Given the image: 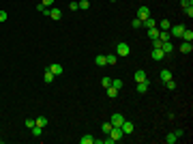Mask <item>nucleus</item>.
Listing matches in <instances>:
<instances>
[{"label": "nucleus", "instance_id": "nucleus-1", "mask_svg": "<svg viewBox=\"0 0 193 144\" xmlns=\"http://www.w3.org/2000/svg\"><path fill=\"white\" fill-rule=\"evenodd\" d=\"M131 54V47H129V43H125V41H120L118 45H116V56H129Z\"/></svg>", "mask_w": 193, "mask_h": 144}, {"label": "nucleus", "instance_id": "nucleus-2", "mask_svg": "<svg viewBox=\"0 0 193 144\" xmlns=\"http://www.w3.org/2000/svg\"><path fill=\"white\" fill-rule=\"evenodd\" d=\"M123 121H125V116L123 114H112V118H110V123H112V127H120V125H123Z\"/></svg>", "mask_w": 193, "mask_h": 144}, {"label": "nucleus", "instance_id": "nucleus-3", "mask_svg": "<svg viewBox=\"0 0 193 144\" xmlns=\"http://www.w3.org/2000/svg\"><path fill=\"white\" fill-rule=\"evenodd\" d=\"M107 136H110V138H112L114 142H118V140H120V138H123L125 133H123V129H120V127H112V131H110Z\"/></svg>", "mask_w": 193, "mask_h": 144}, {"label": "nucleus", "instance_id": "nucleus-4", "mask_svg": "<svg viewBox=\"0 0 193 144\" xmlns=\"http://www.w3.org/2000/svg\"><path fill=\"white\" fill-rule=\"evenodd\" d=\"M133 80H135V84H137V82H146L148 75H146V71H144V69H137L135 75H133Z\"/></svg>", "mask_w": 193, "mask_h": 144}, {"label": "nucleus", "instance_id": "nucleus-5", "mask_svg": "<svg viewBox=\"0 0 193 144\" xmlns=\"http://www.w3.org/2000/svg\"><path fill=\"white\" fill-rule=\"evenodd\" d=\"M137 17H139L142 22L148 19V17H150V9H148V7H139V9H137Z\"/></svg>", "mask_w": 193, "mask_h": 144}, {"label": "nucleus", "instance_id": "nucleus-6", "mask_svg": "<svg viewBox=\"0 0 193 144\" xmlns=\"http://www.w3.org/2000/svg\"><path fill=\"white\" fill-rule=\"evenodd\" d=\"M150 56H152V60H163L165 52L161 50V47H152V52H150Z\"/></svg>", "mask_w": 193, "mask_h": 144}, {"label": "nucleus", "instance_id": "nucleus-7", "mask_svg": "<svg viewBox=\"0 0 193 144\" xmlns=\"http://www.w3.org/2000/svg\"><path fill=\"white\" fill-rule=\"evenodd\" d=\"M170 28H172V32H170L172 37H180L185 30V24H176V26H170Z\"/></svg>", "mask_w": 193, "mask_h": 144}, {"label": "nucleus", "instance_id": "nucleus-8", "mask_svg": "<svg viewBox=\"0 0 193 144\" xmlns=\"http://www.w3.org/2000/svg\"><path fill=\"white\" fill-rule=\"evenodd\" d=\"M47 17H52V19H54V22H58V19H60V17H62V11H60V9H56V7H54V9H50V13H47Z\"/></svg>", "mask_w": 193, "mask_h": 144}, {"label": "nucleus", "instance_id": "nucleus-9", "mask_svg": "<svg viewBox=\"0 0 193 144\" xmlns=\"http://www.w3.org/2000/svg\"><path fill=\"white\" fill-rule=\"evenodd\" d=\"M120 129H123V133L127 136V133H133V123H129V121H123V125H120Z\"/></svg>", "mask_w": 193, "mask_h": 144}, {"label": "nucleus", "instance_id": "nucleus-10", "mask_svg": "<svg viewBox=\"0 0 193 144\" xmlns=\"http://www.w3.org/2000/svg\"><path fill=\"white\" fill-rule=\"evenodd\" d=\"M47 69H50V71H52L54 75H62V71H64V69H62V65H58V62L50 65V67H47Z\"/></svg>", "mask_w": 193, "mask_h": 144}, {"label": "nucleus", "instance_id": "nucleus-11", "mask_svg": "<svg viewBox=\"0 0 193 144\" xmlns=\"http://www.w3.org/2000/svg\"><path fill=\"white\" fill-rule=\"evenodd\" d=\"M180 52H182V54H191V52H193V45H191L189 41H182V45H180Z\"/></svg>", "mask_w": 193, "mask_h": 144}, {"label": "nucleus", "instance_id": "nucleus-12", "mask_svg": "<svg viewBox=\"0 0 193 144\" xmlns=\"http://www.w3.org/2000/svg\"><path fill=\"white\" fill-rule=\"evenodd\" d=\"M148 86H150V82H148V80H146V82H137V92H139V95H144V92L148 90Z\"/></svg>", "mask_w": 193, "mask_h": 144}, {"label": "nucleus", "instance_id": "nucleus-13", "mask_svg": "<svg viewBox=\"0 0 193 144\" xmlns=\"http://www.w3.org/2000/svg\"><path fill=\"white\" fill-rule=\"evenodd\" d=\"M180 37H182L185 41H189V43H191V41H193V30H191V28H185Z\"/></svg>", "mask_w": 193, "mask_h": 144}, {"label": "nucleus", "instance_id": "nucleus-14", "mask_svg": "<svg viewBox=\"0 0 193 144\" xmlns=\"http://www.w3.org/2000/svg\"><path fill=\"white\" fill-rule=\"evenodd\" d=\"M167 80H172V71H170V69H163V71H161V82L165 84Z\"/></svg>", "mask_w": 193, "mask_h": 144}, {"label": "nucleus", "instance_id": "nucleus-15", "mask_svg": "<svg viewBox=\"0 0 193 144\" xmlns=\"http://www.w3.org/2000/svg\"><path fill=\"white\" fill-rule=\"evenodd\" d=\"M105 90H107V97H110V99H116V97H118V88H114V86H107Z\"/></svg>", "mask_w": 193, "mask_h": 144}, {"label": "nucleus", "instance_id": "nucleus-16", "mask_svg": "<svg viewBox=\"0 0 193 144\" xmlns=\"http://www.w3.org/2000/svg\"><path fill=\"white\" fill-rule=\"evenodd\" d=\"M159 32H161V30H159L157 26H155V28H148V37H150L152 41H155V39H159Z\"/></svg>", "mask_w": 193, "mask_h": 144}, {"label": "nucleus", "instance_id": "nucleus-17", "mask_svg": "<svg viewBox=\"0 0 193 144\" xmlns=\"http://www.w3.org/2000/svg\"><path fill=\"white\" fill-rule=\"evenodd\" d=\"M170 19H161V24H159V30H170Z\"/></svg>", "mask_w": 193, "mask_h": 144}, {"label": "nucleus", "instance_id": "nucleus-18", "mask_svg": "<svg viewBox=\"0 0 193 144\" xmlns=\"http://www.w3.org/2000/svg\"><path fill=\"white\" fill-rule=\"evenodd\" d=\"M94 65H99V67H105V65H107L105 56H103V54H101V56H97V58H94Z\"/></svg>", "mask_w": 193, "mask_h": 144}, {"label": "nucleus", "instance_id": "nucleus-19", "mask_svg": "<svg viewBox=\"0 0 193 144\" xmlns=\"http://www.w3.org/2000/svg\"><path fill=\"white\" fill-rule=\"evenodd\" d=\"M54 78H56V75L52 73V71H50V69H47V71H45V75H43V80H45L47 84H50V82H54Z\"/></svg>", "mask_w": 193, "mask_h": 144}, {"label": "nucleus", "instance_id": "nucleus-20", "mask_svg": "<svg viewBox=\"0 0 193 144\" xmlns=\"http://www.w3.org/2000/svg\"><path fill=\"white\" fill-rule=\"evenodd\" d=\"M142 26H146V28H155V17L144 19V22H142Z\"/></svg>", "mask_w": 193, "mask_h": 144}, {"label": "nucleus", "instance_id": "nucleus-21", "mask_svg": "<svg viewBox=\"0 0 193 144\" xmlns=\"http://www.w3.org/2000/svg\"><path fill=\"white\" fill-rule=\"evenodd\" d=\"M34 125H39V127H45V125H47V118H45V116H39V118H34Z\"/></svg>", "mask_w": 193, "mask_h": 144}, {"label": "nucleus", "instance_id": "nucleus-22", "mask_svg": "<svg viewBox=\"0 0 193 144\" xmlns=\"http://www.w3.org/2000/svg\"><path fill=\"white\" fill-rule=\"evenodd\" d=\"M105 60H107V65H116L118 56H116V54H107V56H105Z\"/></svg>", "mask_w": 193, "mask_h": 144}, {"label": "nucleus", "instance_id": "nucleus-23", "mask_svg": "<svg viewBox=\"0 0 193 144\" xmlns=\"http://www.w3.org/2000/svg\"><path fill=\"white\" fill-rule=\"evenodd\" d=\"M30 131H32V136H34V138H39V136L43 133V127H39V125H34V127H32Z\"/></svg>", "mask_w": 193, "mask_h": 144}, {"label": "nucleus", "instance_id": "nucleus-24", "mask_svg": "<svg viewBox=\"0 0 193 144\" xmlns=\"http://www.w3.org/2000/svg\"><path fill=\"white\" fill-rule=\"evenodd\" d=\"M80 142H82V144H92V142H94V138H92V136H88V133H86V136H84V138H80Z\"/></svg>", "mask_w": 193, "mask_h": 144}, {"label": "nucleus", "instance_id": "nucleus-25", "mask_svg": "<svg viewBox=\"0 0 193 144\" xmlns=\"http://www.w3.org/2000/svg\"><path fill=\"white\" fill-rule=\"evenodd\" d=\"M77 7H80V9H84V11H88V9H90V2H88V0H80Z\"/></svg>", "mask_w": 193, "mask_h": 144}, {"label": "nucleus", "instance_id": "nucleus-26", "mask_svg": "<svg viewBox=\"0 0 193 144\" xmlns=\"http://www.w3.org/2000/svg\"><path fill=\"white\" fill-rule=\"evenodd\" d=\"M180 5H182V9L187 11V9H191V7H193V0H180Z\"/></svg>", "mask_w": 193, "mask_h": 144}, {"label": "nucleus", "instance_id": "nucleus-27", "mask_svg": "<svg viewBox=\"0 0 193 144\" xmlns=\"http://www.w3.org/2000/svg\"><path fill=\"white\" fill-rule=\"evenodd\" d=\"M176 140H178V136H176V133H170V136L165 138V142H167V144H174Z\"/></svg>", "mask_w": 193, "mask_h": 144}, {"label": "nucleus", "instance_id": "nucleus-28", "mask_svg": "<svg viewBox=\"0 0 193 144\" xmlns=\"http://www.w3.org/2000/svg\"><path fill=\"white\" fill-rule=\"evenodd\" d=\"M37 11H39V13H45V15H47V13H50V9H47L45 5H41V2L37 5Z\"/></svg>", "mask_w": 193, "mask_h": 144}, {"label": "nucleus", "instance_id": "nucleus-29", "mask_svg": "<svg viewBox=\"0 0 193 144\" xmlns=\"http://www.w3.org/2000/svg\"><path fill=\"white\" fill-rule=\"evenodd\" d=\"M165 88H167V90H174V88H176V82H174V80H167V82H165Z\"/></svg>", "mask_w": 193, "mask_h": 144}, {"label": "nucleus", "instance_id": "nucleus-30", "mask_svg": "<svg viewBox=\"0 0 193 144\" xmlns=\"http://www.w3.org/2000/svg\"><path fill=\"white\" fill-rule=\"evenodd\" d=\"M101 129H103V133H110V131H112V123H103Z\"/></svg>", "mask_w": 193, "mask_h": 144}, {"label": "nucleus", "instance_id": "nucleus-31", "mask_svg": "<svg viewBox=\"0 0 193 144\" xmlns=\"http://www.w3.org/2000/svg\"><path fill=\"white\" fill-rule=\"evenodd\" d=\"M112 86L120 90V88H123V80H112Z\"/></svg>", "mask_w": 193, "mask_h": 144}, {"label": "nucleus", "instance_id": "nucleus-32", "mask_svg": "<svg viewBox=\"0 0 193 144\" xmlns=\"http://www.w3.org/2000/svg\"><path fill=\"white\" fill-rule=\"evenodd\" d=\"M131 26H133V28H139V26H142V19H139V17H135V19L131 22Z\"/></svg>", "mask_w": 193, "mask_h": 144}, {"label": "nucleus", "instance_id": "nucleus-33", "mask_svg": "<svg viewBox=\"0 0 193 144\" xmlns=\"http://www.w3.org/2000/svg\"><path fill=\"white\" fill-rule=\"evenodd\" d=\"M7 17H9V15H7V11H2V9H0V24H2V22H7Z\"/></svg>", "mask_w": 193, "mask_h": 144}, {"label": "nucleus", "instance_id": "nucleus-34", "mask_svg": "<svg viewBox=\"0 0 193 144\" xmlns=\"http://www.w3.org/2000/svg\"><path fill=\"white\" fill-rule=\"evenodd\" d=\"M101 84L107 88V86H112V80H110V78H103V80H101Z\"/></svg>", "mask_w": 193, "mask_h": 144}, {"label": "nucleus", "instance_id": "nucleus-35", "mask_svg": "<svg viewBox=\"0 0 193 144\" xmlns=\"http://www.w3.org/2000/svg\"><path fill=\"white\" fill-rule=\"evenodd\" d=\"M26 127H28V129L34 127V121H32V118H26Z\"/></svg>", "mask_w": 193, "mask_h": 144}, {"label": "nucleus", "instance_id": "nucleus-36", "mask_svg": "<svg viewBox=\"0 0 193 144\" xmlns=\"http://www.w3.org/2000/svg\"><path fill=\"white\" fill-rule=\"evenodd\" d=\"M69 9H71V11H77L80 7H77V2H69Z\"/></svg>", "mask_w": 193, "mask_h": 144}, {"label": "nucleus", "instance_id": "nucleus-37", "mask_svg": "<svg viewBox=\"0 0 193 144\" xmlns=\"http://www.w3.org/2000/svg\"><path fill=\"white\" fill-rule=\"evenodd\" d=\"M41 5H45V7H52V5H54V0H41Z\"/></svg>", "mask_w": 193, "mask_h": 144}, {"label": "nucleus", "instance_id": "nucleus-38", "mask_svg": "<svg viewBox=\"0 0 193 144\" xmlns=\"http://www.w3.org/2000/svg\"><path fill=\"white\" fill-rule=\"evenodd\" d=\"M110 2H116V0H110Z\"/></svg>", "mask_w": 193, "mask_h": 144}, {"label": "nucleus", "instance_id": "nucleus-39", "mask_svg": "<svg viewBox=\"0 0 193 144\" xmlns=\"http://www.w3.org/2000/svg\"><path fill=\"white\" fill-rule=\"evenodd\" d=\"M0 144H2V140H0Z\"/></svg>", "mask_w": 193, "mask_h": 144}]
</instances>
